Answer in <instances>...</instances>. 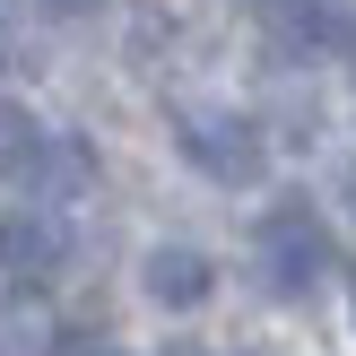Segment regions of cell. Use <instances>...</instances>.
Instances as JSON below:
<instances>
[{
  "label": "cell",
  "instance_id": "cell-1",
  "mask_svg": "<svg viewBox=\"0 0 356 356\" xmlns=\"http://www.w3.org/2000/svg\"><path fill=\"white\" fill-rule=\"evenodd\" d=\"M261 270H270L278 296H305L313 278L330 270V243H322V218H313L305 200H278L270 218H261Z\"/></svg>",
  "mask_w": 356,
  "mask_h": 356
},
{
  "label": "cell",
  "instance_id": "cell-2",
  "mask_svg": "<svg viewBox=\"0 0 356 356\" xmlns=\"http://www.w3.org/2000/svg\"><path fill=\"white\" fill-rule=\"evenodd\" d=\"M174 139H183V156L209 174V183H261V131L252 122H235V113H183Z\"/></svg>",
  "mask_w": 356,
  "mask_h": 356
},
{
  "label": "cell",
  "instance_id": "cell-3",
  "mask_svg": "<svg viewBox=\"0 0 356 356\" xmlns=\"http://www.w3.org/2000/svg\"><path fill=\"white\" fill-rule=\"evenodd\" d=\"M61 261H70V235L52 209H9L0 218V270L9 278H52Z\"/></svg>",
  "mask_w": 356,
  "mask_h": 356
},
{
  "label": "cell",
  "instance_id": "cell-4",
  "mask_svg": "<svg viewBox=\"0 0 356 356\" xmlns=\"http://www.w3.org/2000/svg\"><path fill=\"white\" fill-rule=\"evenodd\" d=\"M9 183H26L35 200H70V191L96 183V148H87V139H35L26 165H17Z\"/></svg>",
  "mask_w": 356,
  "mask_h": 356
},
{
  "label": "cell",
  "instance_id": "cell-5",
  "mask_svg": "<svg viewBox=\"0 0 356 356\" xmlns=\"http://www.w3.org/2000/svg\"><path fill=\"white\" fill-rule=\"evenodd\" d=\"M139 278H148V296H156L165 313L200 305V296L218 287V270H209V252H191V243H156V252H148V270H139Z\"/></svg>",
  "mask_w": 356,
  "mask_h": 356
},
{
  "label": "cell",
  "instance_id": "cell-6",
  "mask_svg": "<svg viewBox=\"0 0 356 356\" xmlns=\"http://www.w3.org/2000/svg\"><path fill=\"white\" fill-rule=\"evenodd\" d=\"M0 356H52V322L44 313H0Z\"/></svg>",
  "mask_w": 356,
  "mask_h": 356
},
{
  "label": "cell",
  "instance_id": "cell-7",
  "mask_svg": "<svg viewBox=\"0 0 356 356\" xmlns=\"http://www.w3.org/2000/svg\"><path fill=\"white\" fill-rule=\"evenodd\" d=\"M35 139H44V131L26 122V104H0V174H17V165H26V148H35Z\"/></svg>",
  "mask_w": 356,
  "mask_h": 356
},
{
  "label": "cell",
  "instance_id": "cell-8",
  "mask_svg": "<svg viewBox=\"0 0 356 356\" xmlns=\"http://www.w3.org/2000/svg\"><path fill=\"white\" fill-rule=\"evenodd\" d=\"M44 9H52V17H96L104 0H44Z\"/></svg>",
  "mask_w": 356,
  "mask_h": 356
},
{
  "label": "cell",
  "instance_id": "cell-9",
  "mask_svg": "<svg viewBox=\"0 0 356 356\" xmlns=\"http://www.w3.org/2000/svg\"><path fill=\"white\" fill-rule=\"evenodd\" d=\"M165 356H209V348H191V339H174V348H165Z\"/></svg>",
  "mask_w": 356,
  "mask_h": 356
},
{
  "label": "cell",
  "instance_id": "cell-10",
  "mask_svg": "<svg viewBox=\"0 0 356 356\" xmlns=\"http://www.w3.org/2000/svg\"><path fill=\"white\" fill-rule=\"evenodd\" d=\"M96 356H113V348H96Z\"/></svg>",
  "mask_w": 356,
  "mask_h": 356
}]
</instances>
